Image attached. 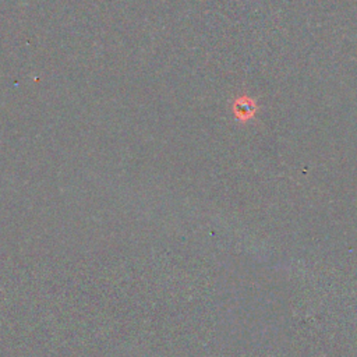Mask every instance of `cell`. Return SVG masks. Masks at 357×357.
Instances as JSON below:
<instances>
[{"instance_id": "1", "label": "cell", "mask_w": 357, "mask_h": 357, "mask_svg": "<svg viewBox=\"0 0 357 357\" xmlns=\"http://www.w3.org/2000/svg\"><path fill=\"white\" fill-rule=\"evenodd\" d=\"M255 112V105L251 99L249 98H240L237 99L235 104V114L237 119L240 120H247L250 119Z\"/></svg>"}]
</instances>
